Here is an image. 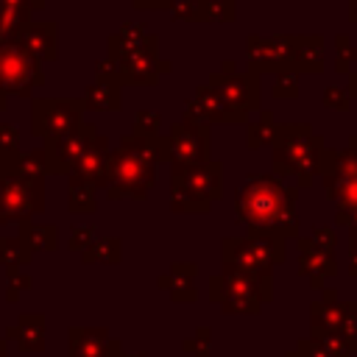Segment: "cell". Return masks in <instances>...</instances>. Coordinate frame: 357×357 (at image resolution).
Returning <instances> with one entry per match:
<instances>
[{"label": "cell", "mask_w": 357, "mask_h": 357, "mask_svg": "<svg viewBox=\"0 0 357 357\" xmlns=\"http://www.w3.org/2000/svg\"><path fill=\"white\" fill-rule=\"evenodd\" d=\"M0 75H3V84L11 86V89H25V81L33 73V64L28 61L25 53H11V50H3L0 53Z\"/></svg>", "instance_id": "1"}]
</instances>
